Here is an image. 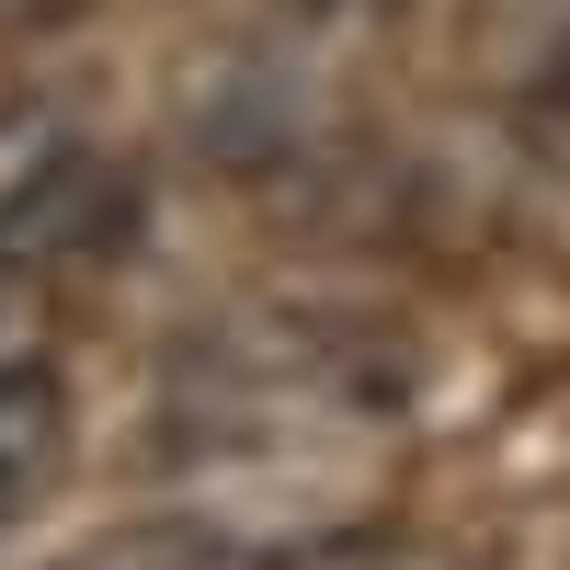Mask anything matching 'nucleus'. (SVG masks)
Here are the masks:
<instances>
[{"mask_svg": "<svg viewBox=\"0 0 570 570\" xmlns=\"http://www.w3.org/2000/svg\"><path fill=\"white\" fill-rule=\"evenodd\" d=\"M58 468H69V400L46 376V354H23V365H0V537L58 491Z\"/></svg>", "mask_w": 570, "mask_h": 570, "instance_id": "nucleus-1", "label": "nucleus"}, {"mask_svg": "<svg viewBox=\"0 0 570 570\" xmlns=\"http://www.w3.org/2000/svg\"><path fill=\"white\" fill-rule=\"evenodd\" d=\"M69 160H80L69 115H46V104H0V228H12V217H23Z\"/></svg>", "mask_w": 570, "mask_h": 570, "instance_id": "nucleus-2", "label": "nucleus"}, {"mask_svg": "<svg viewBox=\"0 0 570 570\" xmlns=\"http://www.w3.org/2000/svg\"><path fill=\"white\" fill-rule=\"evenodd\" d=\"M12 12H23V23H58V12H69V0H12Z\"/></svg>", "mask_w": 570, "mask_h": 570, "instance_id": "nucleus-3", "label": "nucleus"}]
</instances>
